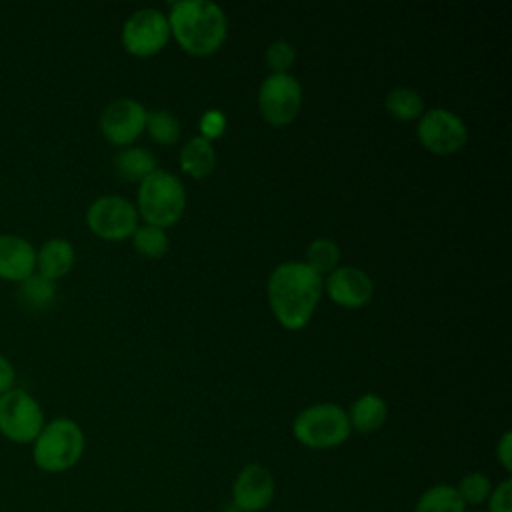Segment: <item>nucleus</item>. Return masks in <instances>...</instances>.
<instances>
[{"label":"nucleus","mask_w":512,"mask_h":512,"mask_svg":"<svg viewBox=\"0 0 512 512\" xmlns=\"http://www.w3.org/2000/svg\"><path fill=\"white\" fill-rule=\"evenodd\" d=\"M132 238V246L134 250L144 256V258H162L166 252H168V246H170V240H168V234L164 228H158V226H152V224H138V228L134 230V234L130 236Z\"/></svg>","instance_id":"obj_22"},{"label":"nucleus","mask_w":512,"mask_h":512,"mask_svg":"<svg viewBox=\"0 0 512 512\" xmlns=\"http://www.w3.org/2000/svg\"><path fill=\"white\" fill-rule=\"evenodd\" d=\"M384 106L396 120H416L424 112L422 96L410 86H396L386 94Z\"/></svg>","instance_id":"obj_21"},{"label":"nucleus","mask_w":512,"mask_h":512,"mask_svg":"<svg viewBox=\"0 0 512 512\" xmlns=\"http://www.w3.org/2000/svg\"><path fill=\"white\" fill-rule=\"evenodd\" d=\"M276 496L274 474L258 462H250L232 482V504L240 512H262Z\"/></svg>","instance_id":"obj_12"},{"label":"nucleus","mask_w":512,"mask_h":512,"mask_svg":"<svg viewBox=\"0 0 512 512\" xmlns=\"http://www.w3.org/2000/svg\"><path fill=\"white\" fill-rule=\"evenodd\" d=\"M486 512H512V480L504 478L496 486L486 500Z\"/></svg>","instance_id":"obj_28"},{"label":"nucleus","mask_w":512,"mask_h":512,"mask_svg":"<svg viewBox=\"0 0 512 512\" xmlns=\"http://www.w3.org/2000/svg\"><path fill=\"white\" fill-rule=\"evenodd\" d=\"M36 272L34 244L12 232H0V280L20 284Z\"/></svg>","instance_id":"obj_14"},{"label":"nucleus","mask_w":512,"mask_h":512,"mask_svg":"<svg viewBox=\"0 0 512 512\" xmlns=\"http://www.w3.org/2000/svg\"><path fill=\"white\" fill-rule=\"evenodd\" d=\"M496 460L506 472H512V434L508 430L496 442Z\"/></svg>","instance_id":"obj_29"},{"label":"nucleus","mask_w":512,"mask_h":512,"mask_svg":"<svg viewBox=\"0 0 512 512\" xmlns=\"http://www.w3.org/2000/svg\"><path fill=\"white\" fill-rule=\"evenodd\" d=\"M302 108V86L290 74H268L258 88V110L272 126L290 124Z\"/></svg>","instance_id":"obj_9"},{"label":"nucleus","mask_w":512,"mask_h":512,"mask_svg":"<svg viewBox=\"0 0 512 512\" xmlns=\"http://www.w3.org/2000/svg\"><path fill=\"white\" fill-rule=\"evenodd\" d=\"M214 166H216V152L210 140L202 138L200 134L186 140V144L180 150V168L186 174L200 180L212 174Z\"/></svg>","instance_id":"obj_18"},{"label":"nucleus","mask_w":512,"mask_h":512,"mask_svg":"<svg viewBox=\"0 0 512 512\" xmlns=\"http://www.w3.org/2000/svg\"><path fill=\"white\" fill-rule=\"evenodd\" d=\"M492 486H494L492 480L484 472H468L458 480V484L454 488L466 508L468 506L478 508V506L486 504V500L492 492Z\"/></svg>","instance_id":"obj_24"},{"label":"nucleus","mask_w":512,"mask_h":512,"mask_svg":"<svg viewBox=\"0 0 512 512\" xmlns=\"http://www.w3.org/2000/svg\"><path fill=\"white\" fill-rule=\"evenodd\" d=\"M16 298L28 310H44L56 298V282L34 272L20 284H16Z\"/></svg>","instance_id":"obj_20"},{"label":"nucleus","mask_w":512,"mask_h":512,"mask_svg":"<svg viewBox=\"0 0 512 512\" xmlns=\"http://www.w3.org/2000/svg\"><path fill=\"white\" fill-rule=\"evenodd\" d=\"M414 512H466L452 484H432L416 500Z\"/></svg>","instance_id":"obj_19"},{"label":"nucleus","mask_w":512,"mask_h":512,"mask_svg":"<svg viewBox=\"0 0 512 512\" xmlns=\"http://www.w3.org/2000/svg\"><path fill=\"white\" fill-rule=\"evenodd\" d=\"M166 16L170 34L192 56H208L226 40V14L212 0H178Z\"/></svg>","instance_id":"obj_2"},{"label":"nucleus","mask_w":512,"mask_h":512,"mask_svg":"<svg viewBox=\"0 0 512 512\" xmlns=\"http://www.w3.org/2000/svg\"><path fill=\"white\" fill-rule=\"evenodd\" d=\"M146 114L148 110L136 98L118 96L102 108L100 132L110 144L126 148L144 132Z\"/></svg>","instance_id":"obj_11"},{"label":"nucleus","mask_w":512,"mask_h":512,"mask_svg":"<svg viewBox=\"0 0 512 512\" xmlns=\"http://www.w3.org/2000/svg\"><path fill=\"white\" fill-rule=\"evenodd\" d=\"M324 288L330 300L342 308H362L370 302L374 294L372 278L358 266L334 268L328 274Z\"/></svg>","instance_id":"obj_13"},{"label":"nucleus","mask_w":512,"mask_h":512,"mask_svg":"<svg viewBox=\"0 0 512 512\" xmlns=\"http://www.w3.org/2000/svg\"><path fill=\"white\" fill-rule=\"evenodd\" d=\"M138 210L128 198L102 194L86 208V226L102 240H126L138 228Z\"/></svg>","instance_id":"obj_7"},{"label":"nucleus","mask_w":512,"mask_h":512,"mask_svg":"<svg viewBox=\"0 0 512 512\" xmlns=\"http://www.w3.org/2000/svg\"><path fill=\"white\" fill-rule=\"evenodd\" d=\"M16 388V368L14 364L0 352V396L8 390Z\"/></svg>","instance_id":"obj_30"},{"label":"nucleus","mask_w":512,"mask_h":512,"mask_svg":"<svg viewBox=\"0 0 512 512\" xmlns=\"http://www.w3.org/2000/svg\"><path fill=\"white\" fill-rule=\"evenodd\" d=\"M416 134L420 144L434 154H454L468 140L464 120L448 108L424 110L418 118Z\"/></svg>","instance_id":"obj_10"},{"label":"nucleus","mask_w":512,"mask_h":512,"mask_svg":"<svg viewBox=\"0 0 512 512\" xmlns=\"http://www.w3.org/2000/svg\"><path fill=\"white\" fill-rule=\"evenodd\" d=\"M346 414H348L352 430H356L360 434H372L384 426L386 416H388V406L382 396H378L374 392H366L352 402V406Z\"/></svg>","instance_id":"obj_16"},{"label":"nucleus","mask_w":512,"mask_h":512,"mask_svg":"<svg viewBox=\"0 0 512 512\" xmlns=\"http://www.w3.org/2000/svg\"><path fill=\"white\" fill-rule=\"evenodd\" d=\"M30 446L32 462L38 470L46 474H60L80 462L86 448V436L76 420L58 416L42 426Z\"/></svg>","instance_id":"obj_3"},{"label":"nucleus","mask_w":512,"mask_h":512,"mask_svg":"<svg viewBox=\"0 0 512 512\" xmlns=\"http://www.w3.org/2000/svg\"><path fill=\"white\" fill-rule=\"evenodd\" d=\"M198 128H200V136L206 138V140H214L218 136L224 134L226 130V116L222 110L218 108H208L202 112L200 116V122H198Z\"/></svg>","instance_id":"obj_27"},{"label":"nucleus","mask_w":512,"mask_h":512,"mask_svg":"<svg viewBox=\"0 0 512 512\" xmlns=\"http://www.w3.org/2000/svg\"><path fill=\"white\" fill-rule=\"evenodd\" d=\"M112 166L120 180L124 182H142L148 174L156 170V158L148 148L142 146H126L122 148L114 160Z\"/></svg>","instance_id":"obj_17"},{"label":"nucleus","mask_w":512,"mask_h":512,"mask_svg":"<svg viewBox=\"0 0 512 512\" xmlns=\"http://www.w3.org/2000/svg\"><path fill=\"white\" fill-rule=\"evenodd\" d=\"M472 512H480V510H472Z\"/></svg>","instance_id":"obj_31"},{"label":"nucleus","mask_w":512,"mask_h":512,"mask_svg":"<svg viewBox=\"0 0 512 512\" xmlns=\"http://www.w3.org/2000/svg\"><path fill=\"white\" fill-rule=\"evenodd\" d=\"M322 276L306 262L288 260L278 264L266 284L268 304L280 326L286 330L304 328L322 296Z\"/></svg>","instance_id":"obj_1"},{"label":"nucleus","mask_w":512,"mask_h":512,"mask_svg":"<svg viewBox=\"0 0 512 512\" xmlns=\"http://www.w3.org/2000/svg\"><path fill=\"white\" fill-rule=\"evenodd\" d=\"M170 22L168 16L158 8H140L132 12L120 32V40L126 52L134 56H152L160 52L170 40Z\"/></svg>","instance_id":"obj_8"},{"label":"nucleus","mask_w":512,"mask_h":512,"mask_svg":"<svg viewBox=\"0 0 512 512\" xmlns=\"http://www.w3.org/2000/svg\"><path fill=\"white\" fill-rule=\"evenodd\" d=\"M264 60L266 66L270 68V74H286L296 60V48L288 40H274L266 48Z\"/></svg>","instance_id":"obj_26"},{"label":"nucleus","mask_w":512,"mask_h":512,"mask_svg":"<svg viewBox=\"0 0 512 512\" xmlns=\"http://www.w3.org/2000/svg\"><path fill=\"white\" fill-rule=\"evenodd\" d=\"M76 262V250L70 240L52 236L36 248V272L52 282L70 274Z\"/></svg>","instance_id":"obj_15"},{"label":"nucleus","mask_w":512,"mask_h":512,"mask_svg":"<svg viewBox=\"0 0 512 512\" xmlns=\"http://www.w3.org/2000/svg\"><path fill=\"white\" fill-rule=\"evenodd\" d=\"M186 208V188L182 180L162 168H156L142 182H138V216L146 224L168 228L176 224Z\"/></svg>","instance_id":"obj_4"},{"label":"nucleus","mask_w":512,"mask_h":512,"mask_svg":"<svg viewBox=\"0 0 512 512\" xmlns=\"http://www.w3.org/2000/svg\"><path fill=\"white\" fill-rule=\"evenodd\" d=\"M46 424L40 402L24 388L0 396V434L12 444H32Z\"/></svg>","instance_id":"obj_6"},{"label":"nucleus","mask_w":512,"mask_h":512,"mask_svg":"<svg viewBox=\"0 0 512 512\" xmlns=\"http://www.w3.org/2000/svg\"><path fill=\"white\" fill-rule=\"evenodd\" d=\"M144 130L150 134V138L158 144L170 146L180 138V122L178 118L166 110V108H156L146 114V126Z\"/></svg>","instance_id":"obj_23"},{"label":"nucleus","mask_w":512,"mask_h":512,"mask_svg":"<svg viewBox=\"0 0 512 512\" xmlns=\"http://www.w3.org/2000/svg\"><path fill=\"white\" fill-rule=\"evenodd\" d=\"M340 262V248L330 238H314L306 248V264L318 272L320 276L324 272H332L338 268Z\"/></svg>","instance_id":"obj_25"},{"label":"nucleus","mask_w":512,"mask_h":512,"mask_svg":"<svg viewBox=\"0 0 512 512\" xmlns=\"http://www.w3.org/2000/svg\"><path fill=\"white\" fill-rule=\"evenodd\" d=\"M350 420L342 406L318 402L300 410L292 420L294 438L312 450H328L344 444L350 436Z\"/></svg>","instance_id":"obj_5"}]
</instances>
